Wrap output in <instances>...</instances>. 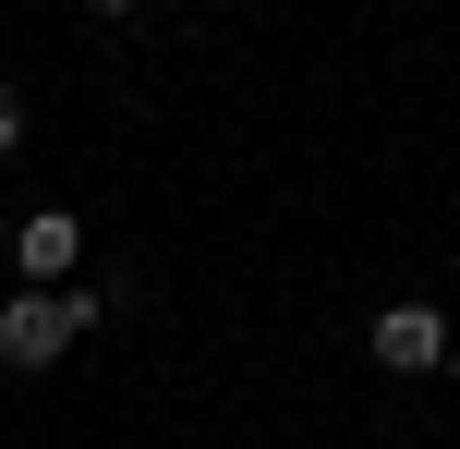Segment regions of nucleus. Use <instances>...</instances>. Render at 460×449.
<instances>
[{
    "mask_svg": "<svg viewBox=\"0 0 460 449\" xmlns=\"http://www.w3.org/2000/svg\"><path fill=\"white\" fill-rule=\"evenodd\" d=\"M13 267H24V292H73V280H85V219H73V207H37L13 231Z\"/></svg>",
    "mask_w": 460,
    "mask_h": 449,
    "instance_id": "f03ea898",
    "label": "nucleus"
},
{
    "mask_svg": "<svg viewBox=\"0 0 460 449\" xmlns=\"http://www.w3.org/2000/svg\"><path fill=\"white\" fill-rule=\"evenodd\" d=\"M448 377H460V340H448Z\"/></svg>",
    "mask_w": 460,
    "mask_h": 449,
    "instance_id": "423d86ee",
    "label": "nucleus"
},
{
    "mask_svg": "<svg viewBox=\"0 0 460 449\" xmlns=\"http://www.w3.org/2000/svg\"><path fill=\"white\" fill-rule=\"evenodd\" d=\"M13 146H24V97L0 85V158H13Z\"/></svg>",
    "mask_w": 460,
    "mask_h": 449,
    "instance_id": "20e7f679",
    "label": "nucleus"
},
{
    "mask_svg": "<svg viewBox=\"0 0 460 449\" xmlns=\"http://www.w3.org/2000/svg\"><path fill=\"white\" fill-rule=\"evenodd\" d=\"M85 328H97V280H73V292H13V304H0V364L37 377V364H61Z\"/></svg>",
    "mask_w": 460,
    "mask_h": 449,
    "instance_id": "f257e3e1",
    "label": "nucleus"
},
{
    "mask_svg": "<svg viewBox=\"0 0 460 449\" xmlns=\"http://www.w3.org/2000/svg\"><path fill=\"white\" fill-rule=\"evenodd\" d=\"M85 13H110V24H121V13H146V0H85Z\"/></svg>",
    "mask_w": 460,
    "mask_h": 449,
    "instance_id": "39448f33",
    "label": "nucleus"
},
{
    "mask_svg": "<svg viewBox=\"0 0 460 449\" xmlns=\"http://www.w3.org/2000/svg\"><path fill=\"white\" fill-rule=\"evenodd\" d=\"M364 340H376V364H388V377H424V364H448V340H460V328H448L437 304H388Z\"/></svg>",
    "mask_w": 460,
    "mask_h": 449,
    "instance_id": "7ed1b4c3",
    "label": "nucleus"
}]
</instances>
